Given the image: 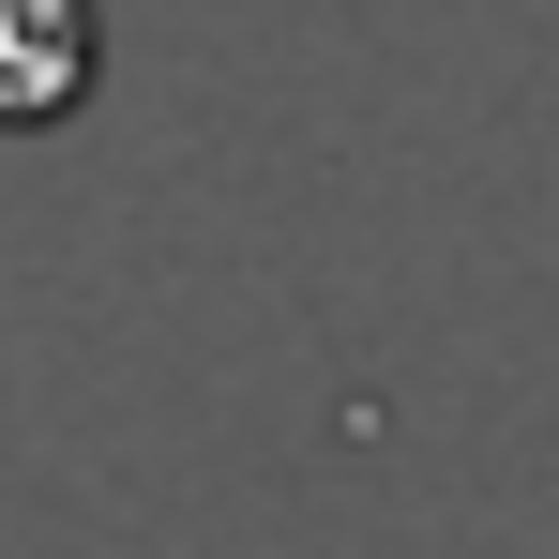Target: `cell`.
Returning <instances> with one entry per match:
<instances>
[{"label": "cell", "mask_w": 559, "mask_h": 559, "mask_svg": "<svg viewBox=\"0 0 559 559\" xmlns=\"http://www.w3.org/2000/svg\"><path fill=\"white\" fill-rule=\"evenodd\" d=\"M92 92V0H0V121H61Z\"/></svg>", "instance_id": "6da1fadb"}]
</instances>
